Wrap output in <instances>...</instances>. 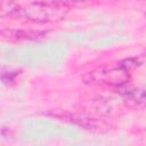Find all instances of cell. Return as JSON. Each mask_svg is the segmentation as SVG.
<instances>
[{
  "instance_id": "8992f818",
  "label": "cell",
  "mask_w": 146,
  "mask_h": 146,
  "mask_svg": "<svg viewBox=\"0 0 146 146\" xmlns=\"http://www.w3.org/2000/svg\"><path fill=\"white\" fill-rule=\"evenodd\" d=\"M121 65L128 70L129 72L138 66H140L143 63H144V56H140V57H132V58H128V59H124L122 62H120Z\"/></svg>"
},
{
  "instance_id": "7a4b0ae2",
  "label": "cell",
  "mask_w": 146,
  "mask_h": 146,
  "mask_svg": "<svg viewBox=\"0 0 146 146\" xmlns=\"http://www.w3.org/2000/svg\"><path fill=\"white\" fill-rule=\"evenodd\" d=\"M129 80V71L125 70L121 63L104 64L88 72L83 76V81L88 84L111 86L119 88Z\"/></svg>"
},
{
  "instance_id": "52a82bcc",
  "label": "cell",
  "mask_w": 146,
  "mask_h": 146,
  "mask_svg": "<svg viewBox=\"0 0 146 146\" xmlns=\"http://www.w3.org/2000/svg\"><path fill=\"white\" fill-rule=\"evenodd\" d=\"M64 2L66 3V6L70 8L72 6H80V5H84L87 2H89V0H64Z\"/></svg>"
},
{
  "instance_id": "5b68a950",
  "label": "cell",
  "mask_w": 146,
  "mask_h": 146,
  "mask_svg": "<svg viewBox=\"0 0 146 146\" xmlns=\"http://www.w3.org/2000/svg\"><path fill=\"white\" fill-rule=\"evenodd\" d=\"M19 9L16 0H0V18L13 16Z\"/></svg>"
},
{
  "instance_id": "277c9868",
  "label": "cell",
  "mask_w": 146,
  "mask_h": 146,
  "mask_svg": "<svg viewBox=\"0 0 146 146\" xmlns=\"http://www.w3.org/2000/svg\"><path fill=\"white\" fill-rule=\"evenodd\" d=\"M0 34L10 40H39L44 36V32L40 31H27V30H16L6 29L0 31Z\"/></svg>"
},
{
  "instance_id": "3957f363",
  "label": "cell",
  "mask_w": 146,
  "mask_h": 146,
  "mask_svg": "<svg viewBox=\"0 0 146 146\" xmlns=\"http://www.w3.org/2000/svg\"><path fill=\"white\" fill-rule=\"evenodd\" d=\"M65 120H70L71 122L89 130H103L107 127L106 123L100 119L92 117L87 114H68Z\"/></svg>"
},
{
  "instance_id": "6da1fadb",
  "label": "cell",
  "mask_w": 146,
  "mask_h": 146,
  "mask_svg": "<svg viewBox=\"0 0 146 146\" xmlns=\"http://www.w3.org/2000/svg\"><path fill=\"white\" fill-rule=\"evenodd\" d=\"M68 10L64 0H38L19 8L15 16L33 23H47L63 19Z\"/></svg>"
}]
</instances>
